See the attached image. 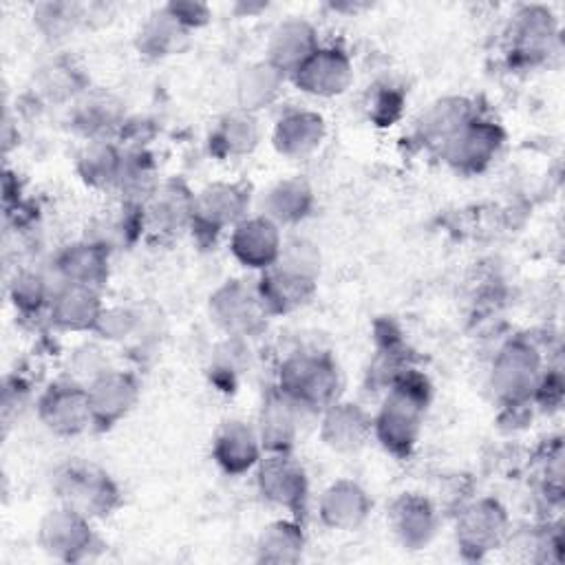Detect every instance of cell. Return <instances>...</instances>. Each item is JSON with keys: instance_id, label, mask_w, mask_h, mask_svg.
I'll use <instances>...</instances> for the list:
<instances>
[{"instance_id": "cell-1", "label": "cell", "mask_w": 565, "mask_h": 565, "mask_svg": "<svg viewBox=\"0 0 565 565\" xmlns=\"http://www.w3.org/2000/svg\"><path fill=\"white\" fill-rule=\"evenodd\" d=\"M424 404L426 397L419 382L402 377L393 386L375 419L377 435L386 448L393 452H408L419 433Z\"/></svg>"}, {"instance_id": "cell-2", "label": "cell", "mask_w": 565, "mask_h": 565, "mask_svg": "<svg viewBox=\"0 0 565 565\" xmlns=\"http://www.w3.org/2000/svg\"><path fill=\"white\" fill-rule=\"evenodd\" d=\"M338 386L335 366L322 355H296L287 360L280 373V391L305 406H322Z\"/></svg>"}, {"instance_id": "cell-3", "label": "cell", "mask_w": 565, "mask_h": 565, "mask_svg": "<svg viewBox=\"0 0 565 565\" xmlns=\"http://www.w3.org/2000/svg\"><path fill=\"white\" fill-rule=\"evenodd\" d=\"M55 486L66 505L84 516L104 514L115 501V486L108 481V475L86 463L66 466Z\"/></svg>"}, {"instance_id": "cell-4", "label": "cell", "mask_w": 565, "mask_h": 565, "mask_svg": "<svg viewBox=\"0 0 565 565\" xmlns=\"http://www.w3.org/2000/svg\"><path fill=\"white\" fill-rule=\"evenodd\" d=\"M492 384L508 402L530 397L539 386V355L525 342H510L494 362Z\"/></svg>"}, {"instance_id": "cell-5", "label": "cell", "mask_w": 565, "mask_h": 565, "mask_svg": "<svg viewBox=\"0 0 565 565\" xmlns=\"http://www.w3.org/2000/svg\"><path fill=\"white\" fill-rule=\"evenodd\" d=\"M501 132L490 121L468 119L446 143V159L461 170H479L483 168L499 150Z\"/></svg>"}, {"instance_id": "cell-6", "label": "cell", "mask_w": 565, "mask_h": 565, "mask_svg": "<svg viewBox=\"0 0 565 565\" xmlns=\"http://www.w3.org/2000/svg\"><path fill=\"white\" fill-rule=\"evenodd\" d=\"M232 252L243 265L254 269L276 265L282 252L276 223L269 216L241 221L232 234Z\"/></svg>"}, {"instance_id": "cell-7", "label": "cell", "mask_w": 565, "mask_h": 565, "mask_svg": "<svg viewBox=\"0 0 565 565\" xmlns=\"http://www.w3.org/2000/svg\"><path fill=\"white\" fill-rule=\"evenodd\" d=\"M294 79L311 95H338L351 79V64L342 51L316 49L294 71Z\"/></svg>"}, {"instance_id": "cell-8", "label": "cell", "mask_w": 565, "mask_h": 565, "mask_svg": "<svg viewBox=\"0 0 565 565\" xmlns=\"http://www.w3.org/2000/svg\"><path fill=\"white\" fill-rule=\"evenodd\" d=\"M40 415L55 433H79L93 419L88 388L84 391L73 384L51 386V391L40 402Z\"/></svg>"}, {"instance_id": "cell-9", "label": "cell", "mask_w": 565, "mask_h": 565, "mask_svg": "<svg viewBox=\"0 0 565 565\" xmlns=\"http://www.w3.org/2000/svg\"><path fill=\"white\" fill-rule=\"evenodd\" d=\"M258 483L267 499L285 508H298L307 492L305 472L287 452H274L263 461Z\"/></svg>"}, {"instance_id": "cell-10", "label": "cell", "mask_w": 565, "mask_h": 565, "mask_svg": "<svg viewBox=\"0 0 565 565\" xmlns=\"http://www.w3.org/2000/svg\"><path fill=\"white\" fill-rule=\"evenodd\" d=\"M137 384L128 373L104 371L88 386V399L93 408V419L110 424L119 419L135 402Z\"/></svg>"}, {"instance_id": "cell-11", "label": "cell", "mask_w": 565, "mask_h": 565, "mask_svg": "<svg viewBox=\"0 0 565 565\" xmlns=\"http://www.w3.org/2000/svg\"><path fill=\"white\" fill-rule=\"evenodd\" d=\"M318 49L313 29L302 20L282 22L269 42V64L280 73H294Z\"/></svg>"}, {"instance_id": "cell-12", "label": "cell", "mask_w": 565, "mask_h": 565, "mask_svg": "<svg viewBox=\"0 0 565 565\" xmlns=\"http://www.w3.org/2000/svg\"><path fill=\"white\" fill-rule=\"evenodd\" d=\"M245 205V196L236 185H212L194 199L192 225H201L207 232H221L232 223Z\"/></svg>"}, {"instance_id": "cell-13", "label": "cell", "mask_w": 565, "mask_h": 565, "mask_svg": "<svg viewBox=\"0 0 565 565\" xmlns=\"http://www.w3.org/2000/svg\"><path fill=\"white\" fill-rule=\"evenodd\" d=\"M313 280L309 274L296 271L287 265L278 263V269H274L267 278H263L258 298L265 309L271 311H287L305 302V298L311 294Z\"/></svg>"}, {"instance_id": "cell-14", "label": "cell", "mask_w": 565, "mask_h": 565, "mask_svg": "<svg viewBox=\"0 0 565 565\" xmlns=\"http://www.w3.org/2000/svg\"><path fill=\"white\" fill-rule=\"evenodd\" d=\"M505 527V514L494 501H479L468 508L457 525V539L466 547L488 550L499 543Z\"/></svg>"}, {"instance_id": "cell-15", "label": "cell", "mask_w": 565, "mask_h": 565, "mask_svg": "<svg viewBox=\"0 0 565 565\" xmlns=\"http://www.w3.org/2000/svg\"><path fill=\"white\" fill-rule=\"evenodd\" d=\"M90 527L86 525L84 514L64 508L51 512L42 523V541L49 552L73 556L77 550L90 545Z\"/></svg>"}, {"instance_id": "cell-16", "label": "cell", "mask_w": 565, "mask_h": 565, "mask_svg": "<svg viewBox=\"0 0 565 565\" xmlns=\"http://www.w3.org/2000/svg\"><path fill=\"white\" fill-rule=\"evenodd\" d=\"M214 457L227 472H243L258 459V437L243 422H227L216 435Z\"/></svg>"}, {"instance_id": "cell-17", "label": "cell", "mask_w": 565, "mask_h": 565, "mask_svg": "<svg viewBox=\"0 0 565 565\" xmlns=\"http://www.w3.org/2000/svg\"><path fill=\"white\" fill-rule=\"evenodd\" d=\"M102 316L97 296L86 285L66 282V287L55 296L53 320L64 329H90Z\"/></svg>"}, {"instance_id": "cell-18", "label": "cell", "mask_w": 565, "mask_h": 565, "mask_svg": "<svg viewBox=\"0 0 565 565\" xmlns=\"http://www.w3.org/2000/svg\"><path fill=\"white\" fill-rule=\"evenodd\" d=\"M369 510V499L364 490L351 481H338L327 488L322 497V519L331 527H355Z\"/></svg>"}, {"instance_id": "cell-19", "label": "cell", "mask_w": 565, "mask_h": 565, "mask_svg": "<svg viewBox=\"0 0 565 565\" xmlns=\"http://www.w3.org/2000/svg\"><path fill=\"white\" fill-rule=\"evenodd\" d=\"M322 119L316 113H291L276 126L274 141L280 152L298 157L311 152L322 139Z\"/></svg>"}, {"instance_id": "cell-20", "label": "cell", "mask_w": 565, "mask_h": 565, "mask_svg": "<svg viewBox=\"0 0 565 565\" xmlns=\"http://www.w3.org/2000/svg\"><path fill=\"white\" fill-rule=\"evenodd\" d=\"M294 399L285 393L274 395L267 399L260 417V441L271 452H287L294 441L296 433V417H294Z\"/></svg>"}, {"instance_id": "cell-21", "label": "cell", "mask_w": 565, "mask_h": 565, "mask_svg": "<svg viewBox=\"0 0 565 565\" xmlns=\"http://www.w3.org/2000/svg\"><path fill=\"white\" fill-rule=\"evenodd\" d=\"M369 428V419L353 404H331L324 417V437L338 450L358 448L364 441Z\"/></svg>"}, {"instance_id": "cell-22", "label": "cell", "mask_w": 565, "mask_h": 565, "mask_svg": "<svg viewBox=\"0 0 565 565\" xmlns=\"http://www.w3.org/2000/svg\"><path fill=\"white\" fill-rule=\"evenodd\" d=\"M260 298H254L238 285H227L214 296L216 320L230 331H247L256 320V307ZM263 305V302H260ZM265 309V307H263Z\"/></svg>"}, {"instance_id": "cell-23", "label": "cell", "mask_w": 565, "mask_h": 565, "mask_svg": "<svg viewBox=\"0 0 565 565\" xmlns=\"http://www.w3.org/2000/svg\"><path fill=\"white\" fill-rule=\"evenodd\" d=\"M393 521L404 543H426L435 527L430 505L417 497H402L393 508Z\"/></svg>"}, {"instance_id": "cell-24", "label": "cell", "mask_w": 565, "mask_h": 565, "mask_svg": "<svg viewBox=\"0 0 565 565\" xmlns=\"http://www.w3.org/2000/svg\"><path fill=\"white\" fill-rule=\"evenodd\" d=\"M311 205V192L302 181H282L267 196V214L278 221H298Z\"/></svg>"}, {"instance_id": "cell-25", "label": "cell", "mask_w": 565, "mask_h": 565, "mask_svg": "<svg viewBox=\"0 0 565 565\" xmlns=\"http://www.w3.org/2000/svg\"><path fill=\"white\" fill-rule=\"evenodd\" d=\"M280 79L282 73L269 62L252 66L238 84L243 108H258V104H267L276 95Z\"/></svg>"}, {"instance_id": "cell-26", "label": "cell", "mask_w": 565, "mask_h": 565, "mask_svg": "<svg viewBox=\"0 0 565 565\" xmlns=\"http://www.w3.org/2000/svg\"><path fill=\"white\" fill-rule=\"evenodd\" d=\"M62 271L68 282L90 287L104 271V254L99 245H77L62 258Z\"/></svg>"}, {"instance_id": "cell-27", "label": "cell", "mask_w": 565, "mask_h": 565, "mask_svg": "<svg viewBox=\"0 0 565 565\" xmlns=\"http://www.w3.org/2000/svg\"><path fill=\"white\" fill-rule=\"evenodd\" d=\"M139 35L148 51H152L154 55H166L174 49L179 51V42L185 38V26L168 9H163L154 15V20L146 24Z\"/></svg>"}, {"instance_id": "cell-28", "label": "cell", "mask_w": 565, "mask_h": 565, "mask_svg": "<svg viewBox=\"0 0 565 565\" xmlns=\"http://www.w3.org/2000/svg\"><path fill=\"white\" fill-rule=\"evenodd\" d=\"M296 547H302V536L296 525L282 523V521L267 527L260 541L263 558L267 561H289L291 556L287 554V550H296Z\"/></svg>"}, {"instance_id": "cell-29", "label": "cell", "mask_w": 565, "mask_h": 565, "mask_svg": "<svg viewBox=\"0 0 565 565\" xmlns=\"http://www.w3.org/2000/svg\"><path fill=\"white\" fill-rule=\"evenodd\" d=\"M84 174L88 181H110L119 179V161L108 143H93L82 154Z\"/></svg>"}, {"instance_id": "cell-30", "label": "cell", "mask_w": 565, "mask_h": 565, "mask_svg": "<svg viewBox=\"0 0 565 565\" xmlns=\"http://www.w3.org/2000/svg\"><path fill=\"white\" fill-rule=\"evenodd\" d=\"M218 141L230 150V152H245L256 143V126L249 117L241 115V117H230L221 132H218Z\"/></svg>"}, {"instance_id": "cell-31", "label": "cell", "mask_w": 565, "mask_h": 565, "mask_svg": "<svg viewBox=\"0 0 565 565\" xmlns=\"http://www.w3.org/2000/svg\"><path fill=\"white\" fill-rule=\"evenodd\" d=\"M42 300H44V282L38 276L20 278V282L15 285V302L24 307H38Z\"/></svg>"}, {"instance_id": "cell-32", "label": "cell", "mask_w": 565, "mask_h": 565, "mask_svg": "<svg viewBox=\"0 0 565 565\" xmlns=\"http://www.w3.org/2000/svg\"><path fill=\"white\" fill-rule=\"evenodd\" d=\"M185 29L188 26H199L201 22L207 20V9L203 4H192V2H179V4H168L166 7Z\"/></svg>"}]
</instances>
